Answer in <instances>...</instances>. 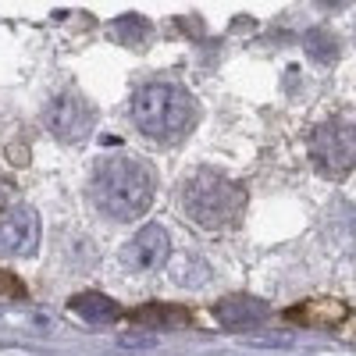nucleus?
<instances>
[{
    "instance_id": "nucleus-10",
    "label": "nucleus",
    "mask_w": 356,
    "mask_h": 356,
    "mask_svg": "<svg viewBox=\"0 0 356 356\" xmlns=\"http://www.w3.org/2000/svg\"><path fill=\"white\" fill-rule=\"evenodd\" d=\"M143 324H154V328H168V324H186L182 310H168V307H154V310H139L136 314Z\"/></svg>"
},
{
    "instance_id": "nucleus-3",
    "label": "nucleus",
    "mask_w": 356,
    "mask_h": 356,
    "mask_svg": "<svg viewBox=\"0 0 356 356\" xmlns=\"http://www.w3.org/2000/svg\"><path fill=\"white\" fill-rule=\"evenodd\" d=\"M246 193L218 171H196L182 186V211L200 228H225L243 214Z\"/></svg>"
},
{
    "instance_id": "nucleus-2",
    "label": "nucleus",
    "mask_w": 356,
    "mask_h": 356,
    "mask_svg": "<svg viewBox=\"0 0 356 356\" xmlns=\"http://www.w3.org/2000/svg\"><path fill=\"white\" fill-rule=\"evenodd\" d=\"M132 122L157 143H178L196 125V100L175 82H150L132 100Z\"/></svg>"
},
{
    "instance_id": "nucleus-9",
    "label": "nucleus",
    "mask_w": 356,
    "mask_h": 356,
    "mask_svg": "<svg viewBox=\"0 0 356 356\" xmlns=\"http://www.w3.org/2000/svg\"><path fill=\"white\" fill-rule=\"evenodd\" d=\"M72 314H79L89 324H111L118 317V303L100 296V292H79L72 300Z\"/></svg>"
},
{
    "instance_id": "nucleus-1",
    "label": "nucleus",
    "mask_w": 356,
    "mask_h": 356,
    "mask_svg": "<svg viewBox=\"0 0 356 356\" xmlns=\"http://www.w3.org/2000/svg\"><path fill=\"white\" fill-rule=\"evenodd\" d=\"M89 193L100 214L114 221H136L154 203V171L136 157H104L93 168Z\"/></svg>"
},
{
    "instance_id": "nucleus-7",
    "label": "nucleus",
    "mask_w": 356,
    "mask_h": 356,
    "mask_svg": "<svg viewBox=\"0 0 356 356\" xmlns=\"http://www.w3.org/2000/svg\"><path fill=\"white\" fill-rule=\"evenodd\" d=\"M36 243H40L36 211L18 207V211H11L0 221V257H29V253H36Z\"/></svg>"
},
{
    "instance_id": "nucleus-5",
    "label": "nucleus",
    "mask_w": 356,
    "mask_h": 356,
    "mask_svg": "<svg viewBox=\"0 0 356 356\" xmlns=\"http://www.w3.org/2000/svg\"><path fill=\"white\" fill-rule=\"evenodd\" d=\"M43 125L61 143H79L89 129H93V107L79 97H61L43 111Z\"/></svg>"
},
{
    "instance_id": "nucleus-6",
    "label": "nucleus",
    "mask_w": 356,
    "mask_h": 356,
    "mask_svg": "<svg viewBox=\"0 0 356 356\" xmlns=\"http://www.w3.org/2000/svg\"><path fill=\"white\" fill-rule=\"evenodd\" d=\"M171 253V239L168 232L161 225H146L143 232L132 235V243L122 250V264L129 267V271H157V267L168 260Z\"/></svg>"
},
{
    "instance_id": "nucleus-8",
    "label": "nucleus",
    "mask_w": 356,
    "mask_h": 356,
    "mask_svg": "<svg viewBox=\"0 0 356 356\" xmlns=\"http://www.w3.org/2000/svg\"><path fill=\"white\" fill-rule=\"evenodd\" d=\"M214 314H218L221 324H228V328H250V324H257L267 314V307L257 303V300H246V296H232V300H221L214 307Z\"/></svg>"
},
{
    "instance_id": "nucleus-4",
    "label": "nucleus",
    "mask_w": 356,
    "mask_h": 356,
    "mask_svg": "<svg viewBox=\"0 0 356 356\" xmlns=\"http://www.w3.org/2000/svg\"><path fill=\"white\" fill-rule=\"evenodd\" d=\"M310 157L332 178H342L346 171H353L356 168V125H349V122L321 125L310 139Z\"/></svg>"
}]
</instances>
